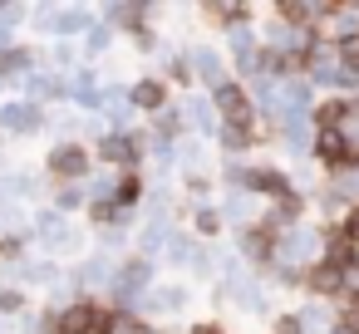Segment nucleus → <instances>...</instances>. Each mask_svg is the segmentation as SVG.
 I'll return each mask as SVG.
<instances>
[{
	"instance_id": "nucleus-2",
	"label": "nucleus",
	"mask_w": 359,
	"mask_h": 334,
	"mask_svg": "<svg viewBox=\"0 0 359 334\" xmlns=\"http://www.w3.org/2000/svg\"><path fill=\"white\" fill-rule=\"evenodd\" d=\"M99 167H94V148L84 138H60L50 153H45V177L60 187V182H89Z\"/></svg>"
},
{
	"instance_id": "nucleus-13",
	"label": "nucleus",
	"mask_w": 359,
	"mask_h": 334,
	"mask_svg": "<svg viewBox=\"0 0 359 334\" xmlns=\"http://www.w3.org/2000/svg\"><path fill=\"white\" fill-rule=\"evenodd\" d=\"M94 25H99V11H94V6H60L55 40H60V45H74V40H84Z\"/></svg>"
},
{
	"instance_id": "nucleus-9",
	"label": "nucleus",
	"mask_w": 359,
	"mask_h": 334,
	"mask_svg": "<svg viewBox=\"0 0 359 334\" xmlns=\"http://www.w3.org/2000/svg\"><path fill=\"white\" fill-rule=\"evenodd\" d=\"M305 216H310V192H290V197L261 207V221H266L271 231H280V236H285V231H300Z\"/></svg>"
},
{
	"instance_id": "nucleus-5",
	"label": "nucleus",
	"mask_w": 359,
	"mask_h": 334,
	"mask_svg": "<svg viewBox=\"0 0 359 334\" xmlns=\"http://www.w3.org/2000/svg\"><path fill=\"white\" fill-rule=\"evenodd\" d=\"M50 128V109L30 104V99H6L0 104V133H11V138H35Z\"/></svg>"
},
{
	"instance_id": "nucleus-15",
	"label": "nucleus",
	"mask_w": 359,
	"mask_h": 334,
	"mask_svg": "<svg viewBox=\"0 0 359 334\" xmlns=\"http://www.w3.org/2000/svg\"><path fill=\"white\" fill-rule=\"evenodd\" d=\"M143 197H148V177H143V172H118V177H114V197H109V202H114L118 211H138Z\"/></svg>"
},
{
	"instance_id": "nucleus-8",
	"label": "nucleus",
	"mask_w": 359,
	"mask_h": 334,
	"mask_svg": "<svg viewBox=\"0 0 359 334\" xmlns=\"http://www.w3.org/2000/svg\"><path fill=\"white\" fill-rule=\"evenodd\" d=\"M310 300H320V305H339L344 300V290H349V280H344V270H334L330 260H315V265H305V285H300Z\"/></svg>"
},
{
	"instance_id": "nucleus-28",
	"label": "nucleus",
	"mask_w": 359,
	"mask_h": 334,
	"mask_svg": "<svg viewBox=\"0 0 359 334\" xmlns=\"http://www.w3.org/2000/svg\"><path fill=\"white\" fill-rule=\"evenodd\" d=\"M187 334H226V324H222V319H192Z\"/></svg>"
},
{
	"instance_id": "nucleus-21",
	"label": "nucleus",
	"mask_w": 359,
	"mask_h": 334,
	"mask_svg": "<svg viewBox=\"0 0 359 334\" xmlns=\"http://www.w3.org/2000/svg\"><path fill=\"white\" fill-rule=\"evenodd\" d=\"M163 84H168V89H172V84H177V89H192V84H197V79H192L187 55H172V60L163 64Z\"/></svg>"
},
{
	"instance_id": "nucleus-11",
	"label": "nucleus",
	"mask_w": 359,
	"mask_h": 334,
	"mask_svg": "<svg viewBox=\"0 0 359 334\" xmlns=\"http://www.w3.org/2000/svg\"><path fill=\"white\" fill-rule=\"evenodd\" d=\"M109 275H114V260L109 256H84L69 270V285H74V295H104L109 290Z\"/></svg>"
},
{
	"instance_id": "nucleus-24",
	"label": "nucleus",
	"mask_w": 359,
	"mask_h": 334,
	"mask_svg": "<svg viewBox=\"0 0 359 334\" xmlns=\"http://www.w3.org/2000/svg\"><path fill=\"white\" fill-rule=\"evenodd\" d=\"M104 50H114V30H109V25L99 20V25H94V30L84 35V55H104Z\"/></svg>"
},
{
	"instance_id": "nucleus-10",
	"label": "nucleus",
	"mask_w": 359,
	"mask_h": 334,
	"mask_svg": "<svg viewBox=\"0 0 359 334\" xmlns=\"http://www.w3.org/2000/svg\"><path fill=\"white\" fill-rule=\"evenodd\" d=\"M128 104H133V113L158 118V113L172 104V89L163 84V74H138V79L128 84Z\"/></svg>"
},
{
	"instance_id": "nucleus-19",
	"label": "nucleus",
	"mask_w": 359,
	"mask_h": 334,
	"mask_svg": "<svg viewBox=\"0 0 359 334\" xmlns=\"http://www.w3.org/2000/svg\"><path fill=\"white\" fill-rule=\"evenodd\" d=\"M182 192H187V211H192V207H207V197L217 192V182L207 172H187L182 177Z\"/></svg>"
},
{
	"instance_id": "nucleus-4",
	"label": "nucleus",
	"mask_w": 359,
	"mask_h": 334,
	"mask_svg": "<svg viewBox=\"0 0 359 334\" xmlns=\"http://www.w3.org/2000/svg\"><path fill=\"white\" fill-rule=\"evenodd\" d=\"M276 246H280V231H271L266 221L236 226V256H241V265H256V270H266V265L276 260Z\"/></svg>"
},
{
	"instance_id": "nucleus-25",
	"label": "nucleus",
	"mask_w": 359,
	"mask_h": 334,
	"mask_svg": "<svg viewBox=\"0 0 359 334\" xmlns=\"http://www.w3.org/2000/svg\"><path fill=\"white\" fill-rule=\"evenodd\" d=\"M271 334H305V324H300L295 309H276L271 314Z\"/></svg>"
},
{
	"instance_id": "nucleus-17",
	"label": "nucleus",
	"mask_w": 359,
	"mask_h": 334,
	"mask_svg": "<svg viewBox=\"0 0 359 334\" xmlns=\"http://www.w3.org/2000/svg\"><path fill=\"white\" fill-rule=\"evenodd\" d=\"M55 211H65V216H74V211H84L89 207V182H60L55 187V202H50Z\"/></svg>"
},
{
	"instance_id": "nucleus-12",
	"label": "nucleus",
	"mask_w": 359,
	"mask_h": 334,
	"mask_svg": "<svg viewBox=\"0 0 359 334\" xmlns=\"http://www.w3.org/2000/svg\"><path fill=\"white\" fill-rule=\"evenodd\" d=\"M35 69H45V50H40V45L15 40L6 55H0V79H30Z\"/></svg>"
},
{
	"instance_id": "nucleus-29",
	"label": "nucleus",
	"mask_w": 359,
	"mask_h": 334,
	"mask_svg": "<svg viewBox=\"0 0 359 334\" xmlns=\"http://www.w3.org/2000/svg\"><path fill=\"white\" fill-rule=\"evenodd\" d=\"M11 45H15V30H11V25H0V55H6Z\"/></svg>"
},
{
	"instance_id": "nucleus-20",
	"label": "nucleus",
	"mask_w": 359,
	"mask_h": 334,
	"mask_svg": "<svg viewBox=\"0 0 359 334\" xmlns=\"http://www.w3.org/2000/svg\"><path fill=\"white\" fill-rule=\"evenodd\" d=\"M0 236H30V211L6 202V207H0Z\"/></svg>"
},
{
	"instance_id": "nucleus-23",
	"label": "nucleus",
	"mask_w": 359,
	"mask_h": 334,
	"mask_svg": "<svg viewBox=\"0 0 359 334\" xmlns=\"http://www.w3.org/2000/svg\"><path fill=\"white\" fill-rule=\"evenodd\" d=\"M187 270H192L197 280H212V275H217V256L197 241V246H192V256H187Z\"/></svg>"
},
{
	"instance_id": "nucleus-14",
	"label": "nucleus",
	"mask_w": 359,
	"mask_h": 334,
	"mask_svg": "<svg viewBox=\"0 0 359 334\" xmlns=\"http://www.w3.org/2000/svg\"><path fill=\"white\" fill-rule=\"evenodd\" d=\"M182 118H187L192 138H217V128H222V118H217V109H212L207 94H187L182 99Z\"/></svg>"
},
{
	"instance_id": "nucleus-16",
	"label": "nucleus",
	"mask_w": 359,
	"mask_h": 334,
	"mask_svg": "<svg viewBox=\"0 0 359 334\" xmlns=\"http://www.w3.org/2000/svg\"><path fill=\"white\" fill-rule=\"evenodd\" d=\"M222 226H226V216H222V207H212V202L187 211V236H192V241H202V246H207V241H217V236H222Z\"/></svg>"
},
{
	"instance_id": "nucleus-7",
	"label": "nucleus",
	"mask_w": 359,
	"mask_h": 334,
	"mask_svg": "<svg viewBox=\"0 0 359 334\" xmlns=\"http://www.w3.org/2000/svg\"><path fill=\"white\" fill-rule=\"evenodd\" d=\"M187 55V64H192V79L212 94V89H222L226 79H231V64H226V55L222 50H212V45H192V50H182Z\"/></svg>"
},
{
	"instance_id": "nucleus-6",
	"label": "nucleus",
	"mask_w": 359,
	"mask_h": 334,
	"mask_svg": "<svg viewBox=\"0 0 359 334\" xmlns=\"http://www.w3.org/2000/svg\"><path fill=\"white\" fill-rule=\"evenodd\" d=\"M212 99V109H217V118L222 123H246V118H256L261 109H256V99H251V89L241 84V79H226L222 89H212L207 94Z\"/></svg>"
},
{
	"instance_id": "nucleus-30",
	"label": "nucleus",
	"mask_w": 359,
	"mask_h": 334,
	"mask_svg": "<svg viewBox=\"0 0 359 334\" xmlns=\"http://www.w3.org/2000/svg\"><path fill=\"white\" fill-rule=\"evenodd\" d=\"M0 89H6V79H0Z\"/></svg>"
},
{
	"instance_id": "nucleus-18",
	"label": "nucleus",
	"mask_w": 359,
	"mask_h": 334,
	"mask_svg": "<svg viewBox=\"0 0 359 334\" xmlns=\"http://www.w3.org/2000/svg\"><path fill=\"white\" fill-rule=\"evenodd\" d=\"M30 309L35 305H30V290L25 285H0V319H20Z\"/></svg>"
},
{
	"instance_id": "nucleus-1",
	"label": "nucleus",
	"mask_w": 359,
	"mask_h": 334,
	"mask_svg": "<svg viewBox=\"0 0 359 334\" xmlns=\"http://www.w3.org/2000/svg\"><path fill=\"white\" fill-rule=\"evenodd\" d=\"M118 305L109 295H74L60 309V334H114Z\"/></svg>"
},
{
	"instance_id": "nucleus-27",
	"label": "nucleus",
	"mask_w": 359,
	"mask_h": 334,
	"mask_svg": "<svg viewBox=\"0 0 359 334\" xmlns=\"http://www.w3.org/2000/svg\"><path fill=\"white\" fill-rule=\"evenodd\" d=\"M334 231H339V236H344L349 246H359V207H349V211H344V216L334 221Z\"/></svg>"
},
{
	"instance_id": "nucleus-26",
	"label": "nucleus",
	"mask_w": 359,
	"mask_h": 334,
	"mask_svg": "<svg viewBox=\"0 0 359 334\" xmlns=\"http://www.w3.org/2000/svg\"><path fill=\"white\" fill-rule=\"evenodd\" d=\"M55 20H60V6H35L30 11V25L45 30V35H55Z\"/></svg>"
},
{
	"instance_id": "nucleus-3",
	"label": "nucleus",
	"mask_w": 359,
	"mask_h": 334,
	"mask_svg": "<svg viewBox=\"0 0 359 334\" xmlns=\"http://www.w3.org/2000/svg\"><path fill=\"white\" fill-rule=\"evenodd\" d=\"M89 148H94V167H104V172H143V162H148L133 133H99Z\"/></svg>"
},
{
	"instance_id": "nucleus-22",
	"label": "nucleus",
	"mask_w": 359,
	"mask_h": 334,
	"mask_svg": "<svg viewBox=\"0 0 359 334\" xmlns=\"http://www.w3.org/2000/svg\"><path fill=\"white\" fill-rule=\"evenodd\" d=\"M114 334H163V329H158L153 319H143L138 309H123V305H118V324H114Z\"/></svg>"
}]
</instances>
